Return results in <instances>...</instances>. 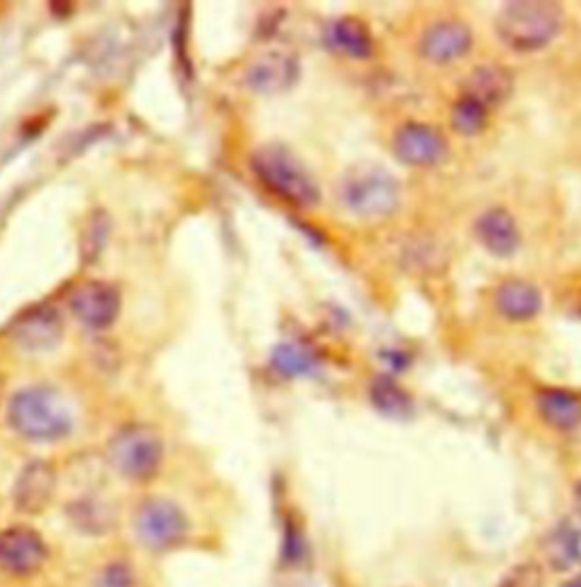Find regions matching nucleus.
<instances>
[{
  "mask_svg": "<svg viewBox=\"0 0 581 587\" xmlns=\"http://www.w3.org/2000/svg\"><path fill=\"white\" fill-rule=\"evenodd\" d=\"M8 334L25 352H51L64 338V320L55 306L34 304L10 323Z\"/></svg>",
  "mask_w": 581,
  "mask_h": 587,
  "instance_id": "9b49d317",
  "label": "nucleus"
},
{
  "mask_svg": "<svg viewBox=\"0 0 581 587\" xmlns=\"http://www.w3.org/2000/svg\"><path fill=\"white\" fill-rule=\"evenodd\" d=\"M368 397H370L372 408L389 420L404 422L412 418L416 410L412 393H409L404 386H400L391 374L375 376L368 388Z\"/></svg>",
  "mask_w": 581,
  "mask_h": 587,
  "instance_id": "aec40b11",
  "label": "nucleus"
},
{
  "mask_svg": "<svg viewBox=\"0 0 581 587\" xmlns=\"http://www.w3.org/2000/svg\"><path fill=\"white\" fill-rule=\"evenodd\" d=\"M110 232H112V218L102 210H96L87 218L80 236V257L85 263H93L102 255L110 240Z\"/></svg>",
  "mask_w": 581,
  "mask_h": 587,
  "instance_id": "b1692460",
  "label": "nucleus"
},
{
  "mask_svg": "<svg viewBox=\"0 0 581 587\" xmlns=\"http://www.w3.org/2000/svg\"><path fill=\"white\" fill-rule=\"evenodd\" d=\"M340 202L357 218L382 221L400 210L402 184L389 168L361 161L340 180Z\"/></svg>",
  "mask_w": 581,
  "mask_h": 587,
  "instance_id": "7ed1b4c3",
  "label": "nucleus"
},
{
  "mask_svg": "<svg viewBox=\"0 0 581 587\" xmlns=\"http://www.w3.org/2000/svg\"><path fill=\"white\" fill-rule=\"evenodd\" d=\"M300 78V64L289 53H266L246 74V84L257 93H282Z\"/></svg>",
  "mask_w": 581,
  "mask_h": 587,
  "instance_id": "f3484780",
  "label": "nucleus"
},
{
  "mask_svg": "<svg viewBox=\"0 0 581 587\" xmlns=\"http://www.w3.org/2000/svg\"><path fill=\"white\" fill-rule=\"evenodd\" d=\"M543 291L523 278H506L493 291L495 314L511 325H527L540 316Z\"/></svg>",
  "mask_w": 581,
  "mask_h": 587,
  "instance_id": "4468645a",
  "label": "nucleus"
},
{
  "mask_svg": "<svg viewBox=\"0 0 581 587\" xmlns=\"http://www.w3.org/2000/svg\"><path fill=\"white\" fill-rule=\"evenodd\" d=\"M548 565L557 572L581 567V508L563 515L543 544Z\"/></svg>",
  "mask_w": 581,
  "mask_h": 587,
  "instance_id": "dca6fc26",
  "label": "nucleus"
},
{
  "mask_svg": "<svg viewBox=\"0 0 581 587\" xmlns=\"http://www.w3.org/2000/svg\"><path fill=\"white\" fill-rule=\"evenodd\" d=\"M491 112L484 102L468 93H459V98L450 108V127L455 134L463 136V139H474L487 132L491 123Z\"/></svg>",
  "mask_w": 581,
  "mask_h": 587,
  "instance_id": "412c9836",
  "label": "nucleus"
},
{
  "mask_svg": "<svg viewBox=\"0 0 581 587\" xmlns=\"http://www.w3.org/2000/svg\"><path fill=\"white\" fill-rule=\"evenodd\" d=\"M566 27V10L552 0H511L495 16V37L516 55L550 48Z\"/></svg>",
  "mask_w": 581,
  "mask_h": 587,
  "instance_id": "f257e3e1",
  "label": "nucleus"
},
{
  "mask_svg": "<svg viewBox=\"0 0 581 587\" xmlns=\"http://www.w3.org/2000/svg\"><path fill=\"white\" fill-rule=\"evenodd\" d=\"M534 406L543 425L555 431L570 433L581 427V395L574 391L559 386L540 388L534 397Z\"/></svg>",
  "mask_w": 581,
  "mask_h": 587,
  "instance_id": "a211bd4d",
  "label": "nucleus"
},
{
  "mask_svg": "<svg viewBox=\"0 0 581 587\" xmlns=\"http://www.w3.org/2000/svg\"><path fill=\"white\" fill-rule=\"evenodd\" d=\"M71 314L89 329H108L121 314V291L110 282H82L66 297Z\"/></svg>",
  "mask_w": 581,
  "mask_h": 587,
  "instance_id": "f8f14e48",
  "label": "nucleus"
},
{
  "mask_svg": "<svg viewBox=\"0 0 581 587\" xmlns=\"http://www.w3.org/2000/svg\"><path fill=\"white\" fill-rule=\"evenodd\" d=\"M189 533L187 512L170 499H146L134 512V535L150 551L178 546Z\"/></svg>",
  "mask_w": 581,
  "mask_h": 587,
  "instance_id": "423d86ee",
  "label": "nucleus"
},
{
  "mask_svg": "<svg viewBox=\"0 0 581 587\" xmlns=\"http://www.w3.org/2000/svg\"><path fill=\"white\" fill-rule=\"evenodd\" d=\"M395 159L409 168H436L450 157L446 132L425 121H404L391 139Z\"/></svg>",
  "mask_w": 581,
  "mask_h": 587,
  "instance_id": "0eeeda50",
  "label": "nucleus"
},
{
  "mask_svg": "<svg viewBox=\"0 0 581 587\" xmlns=\"http://www.w3.org/2000/svg\"><path fill=\"white\" fill-rule=\"evenodd\" d=\"M561 587H581V574H577V576H572V578H568Z\"/></svg>",
  "mask_w": 581,
  "mask_h": 587,
  "instance_id": "cd10ccee",
  "label": "nucleus"
},
{
  "mask_svg": "<svg viewBox=\"0 0 581 587\" xmlns=\"http://www.w3.org/2000/svg\"><path fill=\"white\" fill-rule=\"evenodd\" d=\"M325 44L334 53H340L350 59H370L375 55L372 32L368 23L357 16H340L332 21L325 30Z\"/></svg>",
  "mask_w": 581,
  "mask_h": 587,
  "instance_id": "6ab92c4d",
  "label": "nucleus"
},
{
  "mask_svg": "<svg viewBox=\"0 0 581 587\" xmlns=\"http://www.w3.org/2000/svg\"><path fill=\"white\" fill-rule=\"evenodd\" d=\"M319 361H321L319 352L306 342H280L270 357V363L276 368V372L289 379L316 372Z\"/></svg>",
  "mask_w": 581,
  "mask_h": 587,
  "instance_id": "4be33fe9",
  "label": "nucleus"
},
{
  "mask_svg": "<svg viewBox=\"0 0 581 587\" xmlns=\"http://www.w3.org/2000/svg\"><path fill=\"white\" fill-rule=\"evenodd\" d=\"M91 587H134V574L125 563H110L102 567Z\"/></svg>",
  "mask_w": 581,
  "mask_h": 587,
  "instance_id": "bb28decb",
  "label": "nucleus"
},
{
  "mask_svg": "<svg viewBox=\"0 0 581 587\" xmlns=\"http://www.w3.org/2000/svg\"><path fill=\"white\" fill-rule=\"evenodd\" d=\"M253 172L257 180L280 200L310 210L321 202V187L287 148L282 146H264L250 159Z\"/></svg>",
  "mask_w": 581,
  "mask_h": 587,
  "instance_id": "20e7f679",
  "label": "nucleus"
},
{
  "mask_svg": "<svg viewBox=\"0 0 581 587\" xmlns=\"http://www.w3.org/2000/svg\"><path fill=\"white\" fill-rule=\"evenodd\" d=\"M577 499H579V504H581V481L577 483Z\"/></svg>",
  "mask_w": 581,
  "mask_h": 587,
  "instance_id": "c85d7f7f",
  "label": "nucleus"
},
{
  "mask_svg": "<svg viewBox=\"0 0 581 587\" xmlns=\"http://www.w3.org/2000/svg\"><path fill=\"white\" fill-rule=\"evenodd\" d=\"M498 587H545V572L536 563H518L500 578Z\"/></svg>",
  "mask_w": 581,
  "mask_h": 587,
  "instance_id": "393cba45",
  "label": "nucleus"
},
{
  "mask_svg": "<svg viewBox=\"0 0 581 587\" xmlns=\"http://www.w3.org/2000/svg\"><path fill=\"white\" fill-rule=\"evenodd\" d=\"M474 46L472 27L457 16L427 23L418 37V55L432 66H450L466 59Z\"/></svg>",
  "mask_w": 581,
  "mask_h": 587,
  "instance_id": "6e6552de",
  "label": "nucleus"
},
{
  "mask_svg": "<svg viewBox=\"0 0 581 587\" xmlns=\"http://www.w3.org/2000/svg\"><path fill=\"white\" fill-rule=\"evenodd\" d=\"M48 561V544L32 527L16 524L0 531V572L27 578L42 572Z\"/></svg>",
  "mask_w": 581,
  "mask_h": 587,
  "instance_id": "1a4fd4ad",
  "label": "nucleus"
},
{
  "mask_svg": "<svg viewBox=\"0 0 581 587\" xmlns=\"http://www.w3.org/2000/svg\"><path fill=\"white\" fill-rule=\"evenodd\" d=\"M68 520L80 533H108L114 527V512L110 506L96 499H76L68 506Z\"/></svg>",
  "mask_w": 581,
  "mask_h": 587,
  "instance_id": "5701e85b",
  "label": "nucleus"
},
{
  "mask_svg": "<svg viewBox=\"0 0 581 587\" xmlns=\"http://www.w3.org/2000/svg\"><path fill=\"white\" fill-rule=\"evenodd\" d=\"M472 236L493 259H514L523 250V229L516 214L502 204L489 206L472 223Z\"/></svg>",
  "mask_w": 581,
  "mask_h": 587,
  "instance_id": "9d476101",
  "label": "nucleus"
},
{
  "mask_svg": "<svg viewBox=\"0 0 581 587\" xmlns=\"http://www.w3.org/2000/svg\"><path fill=\"white\" fill-rule=\"evenodd\" d=\"M108 461L123 478L132 483H146L161 470L164 440L153 427H123L108 444Z\"/></svg>",
  "mask_w": 581,
  "mask_h": 587,
  "instance_id": "39448f33",
  "label": "nucleus"
},
{
  "mask_svg": "<svg viewBox=\"0 0 581 587\" xmlns=\"http://www.w3.org/2000/svg\"><path fill=\"white\" fill-rule=\"evenodd\" d=\"M514 89H516L514 74L498 61H484L472 66L461 84V93H468L484 102L489 110L502 108L504 102L514 95Z\"/></svg>",
  "mask_w": 581,
  "mask_h": 587,
  "instance_id": "2eb2a0df",
  "label": "nucleus"
},
{
  "mask_svg": "<svg viewBox=\"0 0 581 587\" xmlns=\"http://www.w3.org/2000/svg\"><path fill=\"white\" fill-rule=\"evenodd\" d=\"M8 425L25 440L57 442L74 431V416L55 391L32 386L12 395Z\"/></svg>",
  "mask_w": 581,
  "mask_h": 587,
  "instance_id": "f03ea898",
  "label": "nucleus"
},
{
  "mask_svg": "<svg viewBox=\"0 0 581 587\" xmlns=\"http://www.w3.org/2000/svg\"><path fill=\"white\" fill-rule=\"evenodd\" d=\"M304 551H306V544H304L302 529L298 527V522L293 520V517H287L284 538H282V558H284V563L287 565L302 563Z\"/></svg>",
  "mask_w": 581,
  "mask_h": 587,
  "instance_id": "a878e982",
  "label": "nucleus"
},
{
  "mask_svg": "<svg viewBox=\"0 0 581 587\" xmlns=\"http://www.w3.org/2000/svg\"><path fill=\"white\" fill-rule=\"evenodd\" d=\"M57 470L48 461L27 463L14 481V508L23 515H42L55 499Z\"/></svg>",
  "mask_w": 581,
  "mask_h": 587,
  "instance_id": "ddd939ff",
  "label": "nucleus"
}]
</instances>
